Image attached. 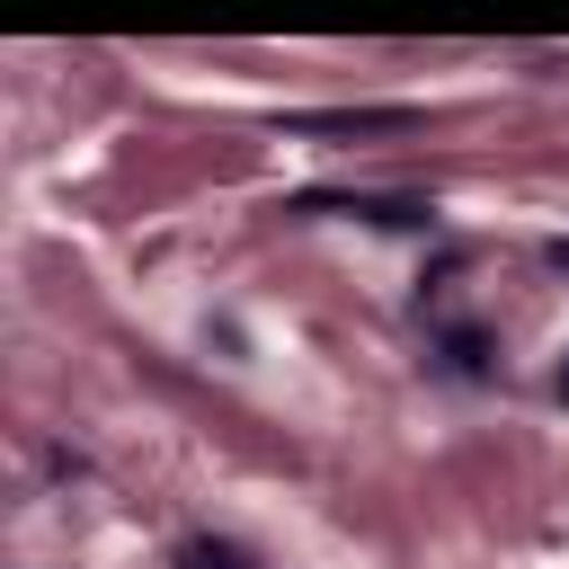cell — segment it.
Masks as SVG:
<instances>
[{"label":"cell","instance_id":"6da1fadb","mask_svg":"<svg viewBox=\"0 0 569 569\" xmlns=\"http://www.w3.org/2000/svg\"><path fill=\"white\" fill-rule=\"evenodd\" d=\"M284 213H356V222H427V196H293Z\"/></svg>","mask_w":569,"mask_h":569},{"label":"cell","instance_id":"7a4b0ae2","mask_svg":"<svg viewBox=\"0 0 569 569\" xmlns=\"http://www.w3.org/2000/svg\"><path fill=\"white\" fill-rule=\"evenodd\" d=\"M418 124L409 107H338V116H284V133H400Z\"/></svg>","mask_w":569,"mask_h":569},{"label":"cell","instance_id":"3957f363","mask_svg":"<svg viewBox=\"0 0 569 569\" xmlns=\"http://www.w3.org/2000/svg\"><path fill=\"white\" fill-rule=\"evenodd\" d=\"M178 569H249V551H240V542H213V533H196V542L178 551Z\"/></svg>","mask_w":569,"mask_h":569},{"label":"cell","instance_id":"277c9868","mask_svg":"<svg viewBox=\"0 0 569 569\" xmlns=\"http://www.w3.org/2000/svg\"><path fill=\"white\" fill-rule=\"evenodd\" d=\"M551 267H569V240H551Z\"/></svg>","mask_w":569,"mask_h":569},{"label":"cell","instance_id":"5b68a950","mask_svg":"<svg viewBox=\"0 0 569 569\" xmlns=\"http://www.w3.org/2000/svg\"><path fill=\"white\" fill-rule=\"evenodd\" d=\"M551 391H560V400H569V365H560V382H551Z\"/></svg>","mask_w":569,"mask_h":569}]
</instances>
